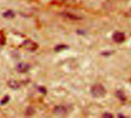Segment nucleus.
<instances>
[{
  "instance_id": "nucleus-3",
  "label": "nucleus",
  "mask_w": 131,
  "mask_h": 118,
  "mask_svg": "<svg viewBox=\"0 0 131 118\" xmlns=\"http://www.w3.org/2000/svg\"><path fill=\"white\" fill-rule=\"evenodd\" d=\"M113 38L114 40L116 41V42H118V43H121L122 41H124L125 39V36L123 33H121V32H115L113 35Z\"/></svg>"
},
{
  "instance_id": "nucleus-7",
  "label": "nucleus",
  "mask_w": 131,
  "mask_h": 118,
  "mask_svg": "<svg viewBox=\"0 0 131 118\" xmlns=\"http://www.w3.org/2000/svg\"><path fill=\"white\" fill-rule=\"evenodd\" d=\"M4 16H5V17H13L14 14H13L12 12H5V14H4Z\"/></svg>"
},
{
  "instance_id": "nucleus-4",
  "label": "nucleus",
  "mask_w": 131,
  "mask_h": 118,
  "mask_svg": "<svg viewBox=\"0 0 131 118\" xmlns=\"http://www.w3.org/2000/svg\"><path fill=\"white\" fill-rule=\"evenodd\" d=\"M28 69H29V65L25 63H20L17 66V70L21 73L26 72L28 71Z\"/></svg>"
},
{
  "instance_id": "nucleus-2",
  "label": "nucleus",
  "mask_w": 131,
  "mask_h": 118,
  "mask_svg": "<svg viewBox=\"0 0 131 118\" xmlns=\"http://www.w3.org/2000/svg\"><path fill=\"white\" fill-rule=\"evenodd\" d=\"M23 47H24L25 49H27L28 51H33L36 50V48H38V45H37L35 42H33V41H31L28 40V41H25L24 42V44H23Z\"/></svg>"
},
{
  "instance_id": "nucleus-6",
  "label": "nucleus",
  "mask_w": 131,
  "mask_h": 118,
  "mask_svg": "<svg viewBox=\"0 0 131 118\" xmlns=\"http://www.w3.org/2000/svg\"><path fill=\"white\" fill-rule=\"evenodd\" d=\"M8 86L12 88V89H18V84L15 81H10L8 83Z\"/></svg>"
},
{
  "instance_id": "nucleus-1",
  "label": "nucleus",
  "mask_w": 131,
  "mask_h": 118,
  "mask_svg": "<svg viewBox=\"0 0 131 118\" xmlns=\"http://www.w3.org/2000/svg\"><path fill=\"white\" fill-rule=\"evenodd\" d=\"M91 94L95 98H101L105 94V89L103 86L100 84H97L92 88Z\"/></svg>"
},
{
  "instance_id": "nucleus-5",
  "label": "nucleus",
  "mask_w": 131,
  "mask_h": 118,
  "mask_svg": "<svg viewBox=\"0 0 131 118\" xmlns=\"http://www.w3.org/2000/svg\"><path fill=\"white\" fill-rule=\"evenodd\" d=\"M54 113L57 115H64L66 113V109L63 106H58L54 108Z\"/></svg>"
}]
</instances>
